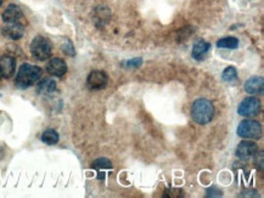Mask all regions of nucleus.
Returning <instances> with one entry per match:
<instances>
[{"label":"nucleus","mask_w":264,"mask_h":198,"mask_svg":"<svg viewBox=\"0 0 264 198\" xmlns=\"http://www.w3.org/2000/svg\"><path fill=\"white\" fill-rule=\"evenodd\" d=\"M214 115V107L211 101L206 99L196 100L191 107V118L198 124H207Z\"/></svg>","instance_id":"nucleus-1"},{"label":"nucleus","mask_w":264,"mask_h":198,"mask_svg":"<svg viewBox=\"0 0 264 198\" xmlns=\"http://www.w3.org/2000/svg\"><path fill=\"white\" fill-rule=\"evenodd\" d=\"M41 76V69L38 66L30 65V63H23L20 67L19 73L16 76V85L21 89L30 88L34 83L39 81Z\"/></svg>","instance_id":"nucleus-2"},{"label":"nucleus","mask_w":264,"mask_h":198,"mask_svg":"<svg viewBox=\"0 0 264 198\" xmlns=\"http://www.w3.org/2000/svg\"><path fill=\"white\" fill-rule=\"evenodd\" d=\"M51 46L50 40H48L44 37H35L31 43V54L33 57L38 61H44L51 55Z\"/></svg>","instance_id":"nucleus-3"},{"label":"nucleus","mask_w":264,"mask_h":198,"mask_svg":"<svg viewBox=\"0 0 264 198\" xmlns=\"http://www.w3.org/2000/svg\"><path fill=\"white\" fill-rule=\"evenodd\" d=\"M261 133H262L261 124L252 119L242 120L239 124V128H237V135L240 138L247 139V140H250V139H258L261 136Z\"/></svg>","instance_id":"nucleus-4"},{"label":"nucleus","mask_w":264,"mask_h":198,"mask_svg":"<svg viewBox=\"0 0 264 198\" xmlns=\"http://www.w3.org/2000/svg\"><path fill=\"white\" fill-rule=\"evenodd\" d=\"M260 100L256 97H247L239 105L237 113L242 117H255L260 112Z\"/></svg>","instance_id":"nucleus-5"},{"label":"nucleus","mask_w":264,"mask_h":198,"mask_svg":"<svg viewBox=\"0 0 264 198\" xmlns=\"http://www.w3.org/2000/svg\"><path fill=\"white\" fill-rule=\"evenodd\" d=\"M108 83V77L102 71H93L88 76L87 86L90 90H101L105 89Z\"/></svg>","instance_id":"nucleus-6"},{"label":"nucleus","mask_w":264,"mask_h":198,"mask_svg":"<svg viewBox=\"0 0 264 198\" xmlns=\"http://www.w3.org/2000/svg\"><path fill=\"white\" fill-rule=\"evenodd\" d=\"M1 34L12 40L21 39L25 34V27L22 23H5L4 27L1 28Z\"/></svg>","instance_id":"nucleus-7"},{"label":"nucleus","mask_w":264,"mask_h":198,"mask_svg":"<svg viewBox=\"0 0 264 198\" xmlns=\"http://www.w3.org/2000/svg\"><path fill=\"white\" fill-rule=\"evenodd\" d=\"M257 151H258V147L253 141L245 140V141H241V142L239 143V146H237L236 156L239 157L240 159H242V161H246V159L255 156Z\"/></svg>","instance_id":"nucleus-8"},{"label":"nucleus","mask_w":264,"mask_h":198,"mask_svg":"<svg viewBox=\"0 0 264 198\" xmlns=\"http://www.w3.org/2000/svg\"><path fill=\"white\" fill-rule=\"evenodd\" d=\"M16 68V60L12 56L4 55L0 57V74L4 78H10L14 76Z\"/></svg>","instance_id":"nucleus-9"},{"label":"nucleus","mask_w":264,"mask_h":198,"mask_svg":"<svg viewBox=\"0 0 264 198\" xmlns=\"http://www.w3.org/2000/svg\"><path fill=\"white\" fill-rule=\"evenodd\" d=\"M46 71L53 77H62L67 72V65L61 58L54 57L46 65Z\"/></svg>","instance_id":"nucleus-10"},{"label":"nucleus","mask_w":264,"mask_h":198,"mask_svg":"<svg viewBox=\"0 0 264 198\" xmlns=\"http://www.w3.org/2000/svg\"><path fill=\"white\" fill-rule=\"evenodd\" d=\"M23 20V12L17 5H9L2 14V21L5 23H21Z\"/></svg>","instance_id":"nucleus-11"},{"label":"nucleus","mask_w":264,"mask_h":198,"mask_svg":"<svg viewBox=\"0 0 264 198\" xmlns=\"http://www.w3.org/2000/svg\"><path fill=\"white\" fill-rule=\"evenodd\" d=\"M264 89V81L262 77H252L245 83V91L251 95L261 94Z\"/></svg>","instance_id":"nucleus-12"},{"label":"nucleus","mask_w":264,"mask_h":198,"mask_svg":"<svg viewBox=\"0 0 264 198\" xmlns=\"http://www.w3.org/2000/svg\"><path fill=\"white\" fill-rule=\"evenodd\" d=\"M211 44L204 40H198L193 46V57L195 60H203L208 54Z\"/></svg>","instance_id":"nucleus-13"},{"label":"nucleus","mask_w":264,"mask_h":198,"mask_svg":"<svg viewBox=\"0 0 264 198\" xmlns=\"http://www.w3.org/2000/svg\"><path fill=\"white\" fill-rule=\"evenodd\" d=\"M56 90V83L53 79H43L37 86V91L41 95H50Z\"/></svg>","instance_id":"nucleus-14"},{"label":"nucleus","mask_w":264,"mask_h":198,"mask_svg":"<svg viewBox=\"0 0 264 198\" xmlns=\"http://www.w3.org/2000/svg\"><path fill=\"white\" fill-rule=\"evenodd\" d=\"M41 141L46 145H55L59 142V134L53 129L45 130L41 134Z\"/></svg>","instance_id":"nucleus-15"},{"label":"nucleus","mask_w":264,"mask_h":198,"mask_svg":"<svg viewBox=\"0 0 264 198\" xmlns=\"http://www.w3.org/2000/svg\"><path fill=\"white\" fill-rule=\"evenodd\" d=\"M217 46L221 49H236L239 46V40L234 37H227L218 40Z\"/></svg>","instance_id":"nucleus-16"},{"label":"nucleus","mask_w":264,"mask_h":198,"mask_svg":"<svg viewBox=\"0 0 264 198\" xmlns=\"http://www.w3.org/2000/svg\"><path fill=\"white\" fill-rule=\"evenodd\" d=\"M223 81L227 82V83H235L237 81V72L234 67H228V68L224 69L223 74Z\"/></svg>","instance_id":"nucleus-17"},{"label":"nucleus","mask_w":264,"mask_h":198,"mask_svg":"<svg viewBox=\"0 0 264 198\" xmlns=\"http://www.w3.org/2000/svg\"><path fill=\"white\" fill-rule=\"evenodd\" d=\"M93 168L94 169H97L98 171H101L103 170V169H111L112 168V163H111L110 161H108V159H106V158H99V159H97V161L94 162V163H93Z\"/></svg>","instance_id":"nucleus-18"},{"label":"nucleus","mask_w":264,"mask_h":198,"mask_svg":"<svg viewBox=\"0 0 264 198\" xmlns=\"http://www.w3.org/2000/svg\"><path fill=\"white\" fill-rule=\"evenodd\" d=\"M62 51H64L66 55L69 56H74L76 55V53H74V48L73 44H72V42L69 39H65L64 43H62Z\"/></svg>","instance_id":"nucleus-19"},{"label":"nucleus","mask_w":264,"mask_h":198,"mask_svg":"<svg viewBox=\"0 0 264 198\" xmlns=\"http://www.w3.org/2000/svg\"><path fill=\"white\" fill-rule=\"evenodd\" d=\"M141 63H142L141 58L140 57H136V58H133V60L124 61L122 65L123 66H127V67H133V68H138V67L140 66Z\"/></svg>","instance_id":"nucleus-20"},{"label":"nucleus","mask_w":264,"mask_h":198,"mask_svg":"<svg viewBox=\"0 0 264 198\" xmlns=\"http://www.w3.org/2000/svg\"><path fill=\"white\" fill-rule=\"evenodd\" d=\"M1 4H2V0H0V6H1Z\"/></svg>","instance_id":"nucleus-21"},{"label":"nucleus","mask_w":264,"mask_h":198,"mask_svg":"<svg viewBox=\"0 0 264 198\" xmlns=\"http://www.w3.org/2000/svg\"><path fill=\"white\" fill-rule=\"evenodd\" d=\"M0 77H1V74H0Z\"/></svg>","instance_id":"nucleus-22"}]
</instances>
